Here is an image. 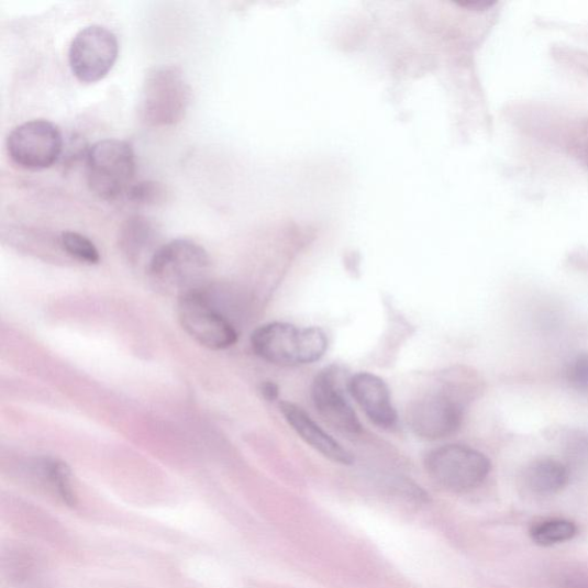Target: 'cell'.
Instances as JSON below:
<instances>
[{
  "mask_svg": "<svg viewBox=\"0 0 588 588\" xmlns=\"http://www.w3.org/2000/svg\"><path fill=\"white\" fill-rule=\"evenodd\" d=\"M210 269L209 253L189 240L162 245L147 265L151 284L178 299L204 291Z\"/></svg>",
  "mask_w": 588,
  "mask_h": 588,
  "instance_id": "obj_1",
  "label": "cell"
},
{
  "mask_svg": "<svg viewBox=\"0 0 588 588\" xmlns=\"http://www.w3.org/2000/svg\"><path fill=\"white\" fill-rule=\"evenodd\" d=\"M251 344L254 353L269 364L299 366L319 362L328 348V339L317 326L274 322L255 330Z\"/></svg>",
  "mask_w": 588,
  "mask_h": 588,
  "instance_id": "obj_2",
  "label": "cell"
},
{
  "mask_svg": "<svg viewBox=\"0 0 588 588\" xmlns=\"http://www.w3.org/2000/svg\"><path fill=\"white\" fill-rule=\"evenodd\" d=\"M191 89L184 71L171 65L152 68L145 76L138 113L149 126L181 122L190 107Z\"/></svg>",
  "mask_w": 588,
  "mask_h": 588,
  "instance_id": "obj_3",
  "label": "cell"
},
{
  "mask_svg": "<svg viewBox=\"0 0 588 588\" xmlns=\"http://www.w3.org/2000/svg\"><path fill=\"white\" fill-rule=\"evenodd\" d=\"M135 174V152L130 143L99 141L87 153L88 186L101 199L117 200L126 196L134 186Z\"/></svg>",
  "mask_w": 588,
  "mask_h": 588,
  "instance_id": "obj_4",
  "label": "cell"
},
{
  "mask_svg": "<svg viewBox=\"0 0 588 588\" xmlns=\"http://www.w3.org/2000/svg\"><path fill=\"white\" fill-rule=\"evenodd\" d=\"M424 465L434 482L454 493L477 489L491 471L489 457L465 445L433 450L426 455Z\"/></svg>",
  "mask_w": 588,
  "mask_h": 588,
  "instance_id": "obj_5",
  "label": "cell"
},
{
  "mask_svg": "<svg viewBox=\"0 0 588 588\" xmlns=\"http://www.w3.org/2000/svg\"><path fill=\"white\" fill-rule=\"evenodd\" d=\"M178 319L188 334L203 347L220 351L237 343L236 328L217 309L207 291L178 299Z\"/></svg>",
  "mask_w": 588,
  "mask_h": 588,
  "instance_id": "obj_6",
  "label": "cell"
},
{
  "mask_svg": "<svg viewBox=\"0 0 588 588\" xmlns=\"http://www.w3.org/2000/svg\"><path fill=\"white\" fill-rule=\"evenodd\" d=\"M11 160L29 170L54 166L62 156L64 140L59 127L46 120H32L14 127L7 141Z\"/></svg>",
  "mask_w": 588,
  "mask_h": 588,
  "instance_id": "obj_7",
  "label": "cell"
},
{
  "mask_svg": "<svg viewBox=\"0 0 588 588\" xmlns=\"http://www.w3.org/2000/svg\"><path fill=\"white\" fill-rule=\"evenodd\" d=\"M119 56V42L113 32L99 24L76 34L69 46V66L76 79L95 84L106 78Z\"/></svg>",
  "mask_w": 588,
  "mask_h": 588,
  "instance_id": "obj_8",
  "label": "cell"
},
{
  "mask_svg": "<svg viewBox=\"0 0 588 588\" xmlns=\"http://www.w3.org/2000/svg\"><path fill=\"white\" fill-rule=\"evenodd\" d=\"M465 406L444 392L426 395L408 409L407 422L418 437L440 441L453 436L463 425Z\"/></svg>",
  "mask_w": 588,
  "mask_h": 588,
  "instance_id": "obj_9",
  "label": "cell"
},
{
  "mask_svg": "<svg viewBox=\"0 0 588 588\" xmlns=\"http://www.w3.org/2000/svg\"><path fill=\"white\" fill-rule=\"evenodd\" d=\"M312 397L319 414L332 428L347 434L363 432V425L345 398L335 371L325 370L317 376Z\"/></svg>",
  "mask_w": 588,
  "mask_h": 588,
  "instance_id": "obj_10",
  "label": "cell"
},
{
  "mask_svg": "<svg viewBox=\"0 0 588 588\" xmlns=\"http://www.w3.org/2000/svg\"><path fill=\"white\" fill-rule=\"evenodd\" d=\"M348 390L374 424L382 429L397 424V412L385 380L370 373H359L350 379Z\"/></svg>",
  "mask_w": 588,
  "mask_h": 588,
  "instance_id": "obj_11",
  "label": "cell"
},
{
  "mask_svg": "<svg viewBox=\"0 0 588 588\" xmlns=\"http://www.w3.org/2000/svg\"><path fill=\"white\" fill-rule=\"evenodd\" d=\"M287 422L299 434V436L332 463L350 466L354 463L352 454L337 441L320 428L312 418L299 406L284 401L279 404Z\"/></svg>",
  "mask_w": 588,
  "mask_h": 588,
  "instance_id": "obj_12",
  "label": "cell"
},
{
  "mask_svg": "<svg viewBox=\"0 0 588 588\" xmlns=\"http://www.w3.org/2000/svg\"><path fill=\"white\" fill-rule=\"evenodd\" d=\"M159 230L155 222L143 215L127 218L121 225L119 244L125 257L133 263L140 262L159 249Z\"/></svg>",
  "mask_w": 588,
  "mask_h": 588,
  "instance_id": "obj_13",
  "label": "cell"
},
{
  "mask_svg": "<svg viewBox=\"0 0 588 588\" xmlns=\"http://www.w3.org/2000/svg\"><path fill=\"white\" fill-rule=\"evenodd\" d=\"M570 479L567 466L554 458H541L532 463L524 471L528 490L541 497L554 496L564 490Z\"/></svg>",
  "mask_w": 588,
  "mask_h": 588,
  "instance_id": "obj_14",
  "label": "cell"
},
{
  "mask_svg": "<svg viewBox=\"0 0 588 588\" xmlns=\"http://www.w3.org/2000/svg\"><path fill=\"white\" fill-rule=\"evenodd\" d=\"M532 541L540 546L550 547L569 542L577 534V526L568 520H548L531 529Z\"/></svg>",
  "mask_w": 588,
  "mask_h": 588,
  "instance_id": "obj_15",
  "label": "cell"
},
{
  "mask_svg": "<svg viewBox=\"0 0 588 588\" xmlns=\"http://www.w3.org/2000/svg\"><path fill=\"white\" fill-rule=\"evenodd\" d=\"M58 244L75 260L88 265H97L100 262V254L97 246L88 237L79 233H62L58 237Z\"/></svg>",
  "mask_w": 588,
  "mask_h": 588,
  "instance_id": "obj_16",
  "label": "cell"
},
{
  "mask_svg": "<svg viewBox=\"0 0 588 588\" xmlns=\"http://www.w3.org/2000/svg\"><path fill=\"white\" fill-rule=\"evenodd\" d=\"M42 470L47 480L57 490L59 496L69 504L74 503V495L70 487V471L66 464L58 459H44Z\"/></svg>",
  "mask_w": 588,
  "mask_h": 588,
  "instance_id": "obj_17",
  "label": "cell"
},
{
  "mask_svg": "<svg viewBox=\"0 0 588 588\" xmlns=\"http://www.w3.org/2000/svg\"><path fill=\"white\" fill-rule=\"evenodd\" d=\"M165 189L157 182H140L134 185L126 193V198L143 207H151V204H157L165 198Z\"/></svg>",
  "mask_w": 588,
  "mask_h": 588,
  "instance_id": "obj_18",
  "label": "cell"
},
{
  "mask_svg": "<svg viewBox=\"0 0 588 588\" xmlns=\"http://www.w3.org/2000/svg\"><path fill=\"white\" fill-rule=\"evenodd\" d=\"M570 386L578 392L588 393V354H579L568 369Z\"/></svg>",
  "mask_w": 588,
  "mask_h": 588,
  "instance_id": "obj_19",
  "label": "cell"
},
{
  "mask_svg": "<svg viewBox=\"0 0 588 588\" xmlns=\"http://www.w3.org/2000/svg\"><path fill=\"white\" fill-rule=\"evenodd\" d=\"M565 588H588V577L570 576L562 583Z\"/></svg>",
  "mask_w": 588,
  "mask_h": 588,
  "instance_id": "obj_20",
  "label": "cell"
},
{
  "mask_svg": "<svg viewBox=\"0 0 588 588\" xmlns=\"http://www.w3.org/2000/svg\"><path fill=\"white\" fill-rule=\"evenodd\" d=\"M262 393L268 401H275L278 398V387L273 381H265L262 386Z\"/></svg>",
  "mask_w": 588,
  "mask_h": 588,
  "instance_id": "obj_21",
  "label": "cell"
}]
</instances>
